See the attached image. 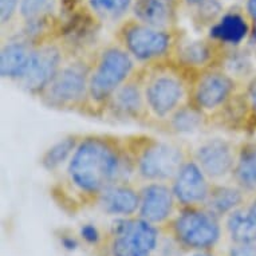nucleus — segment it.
I'll return each mask as SVG.
<instances>
[{"label": "nucleus", "mask_w": 256, "mask_h": 256, "mask_svg": "<svg viewBox=\"0 0 256 256\" xmlns=\"http://www.w3.org/2000/svg\"><path fill=\"white\" fill-rule=\"evenodd\" d=\"M126 161L116 144L104 137L82 140L68 161V178L80 192L100 194L110 185L124 182Z\"/></svg>", "instance_id": "f257e3e1"}, {"label": "nucleus", "mask_w": 256, "mask_h": 256, "mask_svg": "<svg viewBox=\"0 0 256 256\" xmlns=\"http://www.w3.org/2000/svg\"><path fill=\"white\" fill-rule=\"evenodd\" d=\"M134 68L133 56L124 48L102 51L88 76V97L98 105L108 104L116 90L125 84Z\"/></svg>", "instance_id": "f03ea898"}, {"label": "nucleus", "mask_w": 256, "mask_h": 256, "mask_svg": "<svg viewBox=\"0 0 256 256\" xmlns=\"http://www.w3.org/2000/svg\"><path fill=\"white\" fill-rule=\"evenodd\" d=\"M112 236V256H150L158 240L154 226L142 218H117Z\"/></svg>", "instance_id": "7ed1b4c3"}, {"label": "nucleus", "mask_w": 256, "mask_h": 256, "mask_svg": "<svg viewBox=\"0 0 256 256\" xmlns=\"http://www.w3.org/2000/svg\"><path fill=\"white\" fill-rule=\"evenodd\" d=\"M173 234L184 247L198 251L208 250L220 238L218 216L210 210L188 206L173 222Z\"/></svg>", "instance_id": "20e7f679"}, {"label": "nucleus", "mask_w": 256, "mask_h": 256, "mask_svg": "<svg viewBox=\"0 0 256 256\" xmlns=\"http://www.w3.org/2000/svg\"><path fill=\"white\" fill-rule=\"evenodd\" d=\"M185 161L178 145L164 141L148 144L136 161V169L142 178L150 182L173 180Z\"/></svg>", "instance_id": "39448f33"}, {"label": "nucleus", "mask_w": 256, "mask_h": 256, "mask_svg": "<svg viewBox=\"0 0 256 256\" xmlns=\"http://www.w3.org/2000/svg\"><path fill=\"white\" fill-rule=\"evenodd\" d=\"M88 76L90 70L84 63L64 64L40 96L46 104L54 108L74 106L88 96Z\"/></svg>", "instance_id": "423d86ee"}, {"label": "nucleus", "mask_w": 256, "mask_h": 256, "mask_svg": "<svg viewBox=\"0 0 256 256\" xmlns=\"http://www.w3.org/2000/svg\"><path fill=\"white\" fill-rule=\"evenodd\" d=\"M146 106L156 117H168L178 109L185 97V86L180 76L172 72H158L146 80L145 88Z\"/></svg>", "instance_id": "0eeeda50"}, {"label": "nucleus", "mask_w": 256, "mask_h": 256, "mask_svg": "<svg viewBox=\"0 0 256 256\" xmlns=\"http://www.w3.org/2000/svg\"><path fill=\"white\" fill-rule=\"evenodd\" d=\"M62 66V54L58 47L42 46L32 48L28 64L18 82L26 92L42 94Z\"/></svg>", "instance_id": "6e6552de"}, {"label": "nucleus", "mask_w": 256, "mask_h": 256, "mask_svg": "<svg viewBox=\"0 0 256 256\" xmlns=\"http://www.w3.org/2000/svg\"><path fill=\"white\" fill-rule=\"evenodd\" d=\"M124 43L129 54L141 62L154 60L166 55L172 38L164 30L146 24H133L124 32Z\"/></svg>", "instance_id": "1a4fd4ad"}, {"label": "nucleus", "mask_w": 256, "mask_h": 256, "mask_svg": "<svg viewBox=\"0 0 256 256\" xmlns=\"http://www.w3.org/2000/svg\"><path fill=\"white\" fill-rule=\"evenodd\" d=\"M235 80L228 72L210 70L198 76L194 88V105L200 110L222 108L234 96Z\"/></svg>", "instance_id": "9d476101"}, {"label": "nucleus", "mask_w": 256, "mask_h": 256, "mask_svg": "<svg viewBox=\"0 0 256 256\" xmlns=\"http://www.w3.org/2000/svg\"><path fill=\"white\" fill-rule=\"evenodd\" d=\"M238 152L234 144L224 138H210L194 150V161L206 177L218 180L234 172Z\"/></svg>", "instance_id": "9b49d317"}, {"label": "nucleus", "mask_w": 256, "mask_h": 256, "mask_svg": "<svg viewBox=\"0 0 256 256\" xmlns=\"http://www.w3.org/2000/svg\"><path fill=\"white\" fill-rule=\"evenodd\" d=\"M172 190L174 198L182 206H196L206 202L210 185L196 161H185L173 178Z\"/></svg>", "instance_id": "f8f14e48"}, {"label": "nucleus", "mask_w": 256, "mask_h": 256, "mask_svg": "<svg viewBox=\"0 0 256 256\" xmlns=\"http://www.w3.org/2000/svg\"><path fill=\"white\" fill-rule=\"evenodd\" d=\"M174 204L172 188L162 182H150L140 192V216L152 222H164L170 216Z\"/></svg>", "instance_id": "ddd939ff"}, {"label": "nucleus", "mask_w": 256, "mask_h": 256, "mask_svg": "<svg viewBox=\"0 0 256 256\" xmlns=\"http://www.w3.org/2000/svg\"><path fill=\"white\" fill-rule=\"evenodd\" d=\"M98 202L106 214L132 216L140 210V194L130 185L117 182L98 194Z\"/></svg>", "instance_id": "4468645a"}, {"label": "nucleus", "mask_w": 256, "mask_h": 256, "mask_svg": "<svg viewBox=\"0 0 256 256\" xmlns=\"http://www.w3.org/2000/svg\"><path fill=\"white\" fill-rule=\"evenodd\" d=\"M108 105L118 117L138 118L146 105L145 92L138 80H128L116 90Z\"/></svg>", "instance_id": "2eb2a0df"}, {"label": "nucleus", "mask_w": 256, "mask_h": 256, "mask_svg": "<svg viewBox=\"0 0 256 256\" xmlns=\"http://www.w3.org/2000/svg\"><path fill=\"white\" fill-rule=\"evenodd\" d=\"M134 15L142 24L162 30L174 22L173 0H137Z\"/></svg>", "instance_id": "dca6fc26"}, {"label": "nucleus", "mask_w": 256, "mask_h": 256, "mask_svg": "<svg viewBox=\"0 0 256 256\" xmlns=\"http://www.w3.org/2000/svg\"><path fill=\"white\" fill-rule=\"evenodd\" d=\"M32 48L23 42H11L3 46L0 52V74L3 78L18 80L23 76Z\"/></svg>", "instance_id": "f3484780"}, {"label": "nucleus", "mask_w": 256, "mask_h": 256, "mask_svg": "<svg viewBox=\"0 0 256 256\" xmlns=\"http://www.w3.org/2000/svg\"><path fill=\"white\" fill-rule=\"evenodd\" d=\"M232 174L238 186L248 192H256V141L240 148Z\"/></svg>", "instance_id": "a211bd4d"}, {"label": "nucleus", "mask_w": 256, "mask_h": 256, "mask_svg": "<svg viewBox=\"0 0 256 256\" xmlns=\"http://www.w3.org/2000/svg\"><path fill=\"white\" fill-rule=\"evenodd\" d=\"M244 202L243 189L228 185H210L206 208L216 216L227 214L238 210Z\"/></svg>", "instance_id": "6ab92c4d"}, {"label": "nucleus", "mask_w": 256, "mask_h": 256, "mask_svg": "<svg viewBox=\"0 0 256 256\" xmlns=\"http://www.w3.org/2000/svg\"><path fill=\"white\" fill-rule=\"evenodd\" d=\"M250 34L247 22L239 14H228L210 28V36L214 40L236 46Z\"/></svg>", "instance_id": "aec40b11"}, {"label": "nucleus", "mask_w": 256, "mask_h": 256, "mask_svg": "<svg viewBox=\"0 0 256 256\" xmlns=\"http://www.w3.org/2000/svg\"><path fill=\"white\" fill-rule=\"evenodd\" d=\"M227 230L236 244H250L256 242V222L248 210H235L230 214Z\"/></svg>", "instance_id": "412c9836"}, {"label": "nucleus", "mask_w": 256, "mask_h": 256, "mask_svg": "<svg viewBox=\"0 0 256 256\" xmlns=\"http://www.w3.org/2000/svg\"><path fill=\"white\" fill-rule=\"evenodd\" d=\"M204 124V116L202 110L198 106H180L170 114L169 125L173 132L180 134H189L202 129Z\"/></svg>", "instance_id": "4be33fe9"}, {"label": "nucleus", "mask_w": 256, "mask_h": 256, "mask_svg": "<svg viewBox=\"0 0 256 256\" xmlns=\"http://www.w3.org/2000/svg\"><path fill=\"white\" fill-rule=\"evenodd\" d=\"M176 56L177 62L180 63L181 66L200 68L210 63V60L214 58V54H212V50L206 43L194 40V42H189L181 47Z\"/></svg>", "instance_id": "5701e85b"}, {"label": "nucleus", "mask_w": 256, "mask_h": 256, "mask_svg": "<svg viewBox=\"0 0 256 256\" xmlns=\"http://www.w3.org/2000/svg\"><path fill=\"white\" fill-rule=\"evenodd\" d=\"M78 144L80 142L76 141V136H68V137H64L58 142H55L43 154V168H46L47 170H54V169L59 168L70 156H72L74 150L78 146Z\"/></svg>", "instance_id": "b1692460"}, {"label": "nucleus", "mask_w": 256, "mask_h": 256, "mask_svg": "<svg viewBox=\"0 0 256 256\" xmlns=\"http://www.w3.org/2000/svg\"><path fill=\"white\" fill-rule=\"evenodd\" d=\"M92 10L101 16L116 19L125 14L130 0H90Z\"/></svg>", "instance_id": "393cba45"}, {"label": "nucleus", "mask_w": 256, "mask_h": 256, "mask_svg": "<svg viewBox=\"0 0 256 256\" xmlns=\"http://www.w3.org/2000/svg\"><path fill=\"white\" fill-rule=\"evenodd\" d=\"M54 7V0H22L20 11L26 20L44 19Z\"/></svg>", "instance_id": "a878e982"}, {"label": "nucleus", "mask_w": 256, "mask_h": 256, "mask_svg": "<svg viewBox=\"0 0 256 256\" xmlns=\"http://www.w3.org/2000/svg\"><path fill=\"white\" fill-rule=\"evenodd\" d=\"M226 68H227L226 72H228L231 76H242L250 72L251 62L247 55L242 54V52H232L226 59Z\"/></svg>", "instance_id": "bb28decb"}, {"label": "nucleus", "mask_w": 256, "mask_h": 256, "mask_svg": "<svg viewBox=\"0 0 256 256\" xmlns=\"http://www.w3.org/2000/svg\"><path fill=\"white\" fill-rule=\"evenodd\" d=\"M244 97H246L250 112L256 116V76L251 78V80L248 82L246 92H244Z\"/></svg>", "instance_id": "cd10ccee"}, {"label": "nucleus", "mask_w": 256, "mask_h": 256, "mask_svg": "<svg viewBox=\"0 0 256 256\" xmlns=\"http://www.w3.org/2000/svg\"><path fill=\"white\" fill-rule=\"evenodd\" d=\"M19 0H0V18L2 23L6 24L12 18L15 10H16Z\"/></svg>", "instance_id": "c85d7f7f"}, {"label": "nucleus", "mask_w": 256, "mask_h": 256, "mask_svg": "<svg viewBox=\"0 0 256 256\" xmlns=\"http://www.w3.org/2000/svg\"><path fill=\"white\" fill-rule=\"evenodd\" d=\"M80 236L88 244H97L101 239V234L98 231V228L92 224H84V227L80 228Z\"/></svg>", "instance_id": "c756f323"}, {"label": "nucleus", "mask_w": 256, "mask_h": 256, "mask_svg": "<svg viewBox=\"0 0 256 256\" xmlns=\"http://www.w3.org/2000/svg\"><path fill=\"white\" fill-rule=\"evenodd\" d=\"M228 256H256V244H236L230 250Z\"/></svg>", "instance_id": "7c9ffc66"}, {"label": "nucleus", "mask_w": 256, "mask_h": 256, "mask_svg": "<svg viewBox=\"0 0 256 256\" xmlns=\"http://www.w3.org/2000/svg\"><path fill=\"white\" fill-rule=\"evenodd\" d=\"M60 243H62L63 247L66 248V250H70V251H72V250H76V248L78 247L76 240L72 239V238H68V236H66V238H62Z\"/></svg>", "instance_id": "2f4dec72"}, {"label": "nucleus", "mask_w": 256, "mask_h": 256, "mask_svg": "<svg viewBox=\"0 0 256 256\" xmlns=\"http://www.w3.org/2000/svg\"><path fill=\"white\" fill-rule=\"evenodd\" d=\"M247 11L252 20L256 22V0H247Z\"/></svg>", "instance_id": "473e14b6"}, {"label": "nucleus", "mask_w": 256, "mask_h": 256, "mask_svg": "<svg viewBox=\"0 0 256 256\" xmlns=\"http://www.w3.org/2000/svg\"><path fill=\"white\" fill-rule=\"evenodd\" d=\"M248 212L251 214V218H254V222H256V198H254V202H251V206H248Z\"/></svg>", "instance_id": "72a5a7b5"}, {"label": "nucleus", "mask_w": 256, "mask_h": 256, "mask_svg": "<svg viewBox=\"0 0 256 256\" xmlns=\"http://www.w3.org/2000/svg\"><path fill=\"white\" fill-rule=\"evenodd\" d=\"M76 3H80V0H63V4L68 8H74Z\"/></svg>", "instance_id": "f704fd0d"}, {"label": "nucleus", "mask_w": 256, "mask_h": 256, "mask_svg": "<svg viewBox=\"0 0 256 256\" xmlns=\"http://www.w3.org/2000/svg\"><path fill=\"white\" fill-rule=\"evenodd\" d=\"M251 36H252V39H254V40L256 42V22H254V26H252Z\"/></svg>", "instance_id": "c9c22d12"}, {"label": "nucleus", "mask_w": 256, "mask_h": 256, "mask_svg": "<svg viewBox=\"0 0 256 256\" xmlns=\"http://www.w3.org/2000/svg\"><path fill=\"white\" fill-rule=\"evenodd\" d=\"M194 256H214V255H210V254H208V252L200 251V252H198V254H194Z\"/></svg>", "instance_id": "e433bc0d"}, {"label": "nucleus", "mask_w": 256, "mask_h": 256, "mask_svg": "<svg viewBox=\"0 0 256 256\" xmlns=\"http://www.w3.org/2000/svg\"><path fill=\"white\" fill-rule=\"evenodd\" d=\"M189 3H192V4H198V3H202L204 0H188Z\"/></svg>", "instance_id": "4c0bfd02"}]
</instances>
